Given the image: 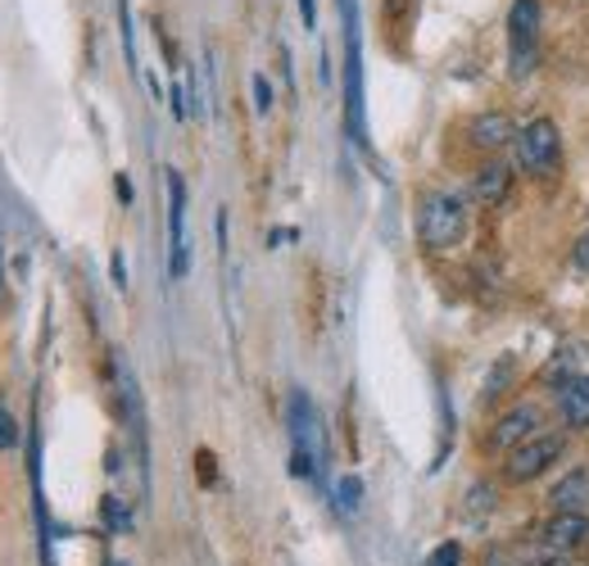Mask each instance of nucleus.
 <instances>
[{"instance_id": "f257e3e1", "label": "nucleus", "mask_w": 589, "mask_h": 566, "mask_svg": "<svg viewBox=\"0 0 589 566\" xmlns=\"http://www.w3.org/2000/svg\"><path fill=\"white\" fill-rule=\"evenodd\" d=\"M286 422H290V471L304 480H322L326 471V444H322V422L318 408L304 390H294L286 403Z\"/></svg>"}, {"instance_id": "f03ea898", "label": "nucleus", "mask_w": 589, "mask_h": 566, "mask_svg": "<svg viewBox=\"0 0 589 566\" xmlns=\"http://www.w3.org/2000/svg\"><path fill=\"white\" fill-rule=\"evenodd\" d=\"M341 36H345V132L354 145H367L363 123V32H358V0H341Z\"/></svg>"}, {"instance_id": "7ed1b4c3", "label": "nucleus", "mask_w": 589, "mask_h": 566, "mask_svg": "<svg viewBox=\"0 0 589 566\" xmlns=\"http://www.w3.org/2000/svg\"><path fill=\"white\" fill-rule=\"evenodd\" d=\"M463 236H467V204L458 196H449V191L422 196V204H418V241L426 249H435V254H445V249L463 245Z\"/></svg>"}, {"instance_id": "20e7f679", "label": "nucleus", "mask_w": 589, "mask_h": 566, "mask_svg": "<svg viewBox=\"0 0 589 566\" xmlns=\"http://www.w3.org/2000/svg\"><path fill=\"white\" fill-rule=\"evenodd\" d=\"M563 448H567V440H563L558 431H540V435H531L526 444H518V448L508 453L503 480H508V485H531L535 476H544L548 467H554V463L563 458Z\"/></svg>"}, {"instance_id": "39448f33", "label": "nucleus", "mask_w": 589, "mask_h": 566, "mask_svg": "<svg viewBox=\"0 0 589 566\" xmlns=\"http://www.w3.org/2000/svg\"><path fill=\"white\" fill-rule=\"evenodd\" d=\"M518 159L526 173H554L563 164V136L554 127V119H531L526 127H518Z\"/></svg>"}, {"instance_id": "423d86ee", "label": "nucleus", "mask_w": 589, "mask_h": 566, "mask_svg": "<svg viewBox=\"0 0 589 566\" xmlns=\"http://www.w3.org/2000/svg\"><path fill=\"white\" fill-rule=\"evenodd\" d=\"M535 32H540V0H512V14H508L512 78H531V73H535V64H540Z\"/></svg>"}, {"instance_id": "0eeeda50", "label": "nucleus", "mask_w": 589, "mask_h": 566, "mask_svg": "<svg viewBox=\"0 0 589 566\" xmlns=\"http://www.w3.org/2000/svg\"><path fill=\"white\" fill-rule=\"evenodd\" d=\"M168 273L173 277H187L191 268V254H187V181L177 173H168Z\"/></svg>"}, {"instance_id": "6e6552de", "label": "nucleus", "mask_w": 589, "mask_h": 566, "mask_svg": "<svg viewBox=\"0 0 589 566\" xmlns=\"http://www.w3.org/2000/svg\"><path fill=\"white\" fill-rule=\"evenodd\" d=\"M540 422H544L540 403H518V408H508L503 418L494 422V431H490V448L512 453L518 444H526L531 435H540Z\"/></svg>"}, {"instance_id": "1a4fd4ad", "label": "nucleus", "mask_w": 589, "mask_h": 566, "mask_svg": "<svg viewBox=\"0 0 589 566\" xmlns=\"http://www.w3.org/2000/svg\"><path fill=\"white\" fill-rule=\"evenodd\" d=\"M585 540H589V517H585V512H558V517L540 531V548L554 553V557L576 553Z\"/></svg>"}, {"instance_id": "9d476101", "label": "nucleus", "mask_w": 589, "mask_h": 566, "mask_svg": "<svg viewBox=\"0 0 589 566\" xmlns=\"http://www.w3.org/2000/svg\"><path fill=\"white\" fill-rule=\"evenodd\" d=\"M558 418L571 431H589V376H567V381L554 390Z\"/></svg>"}, {"instance_id": "9b49d317", "label": "nucleus", "mask_w": 589, "mask_h": 566, "mask_svg": "<svg viewBox=\"0 0 589 566\" xmlns=\"http://www.w3.org/2000/svg\"><path fill=\"white\" fill-rule=\"evenodd\" d=\"M467 136H471L476 149H503V145L518 141V127H512L508 113H476Z\"/></svg>"}, {"instance_id": "f8f14e48", "label": "nucleus", "mask_w": 589, "mask_h": 566, "mask_svg": "<svg viewBox=\"0 0 589 566\" xmlns=\"http://www.w3.org/2000/svg\"><path fill=\"white\" fill-rule=\"evenodd\" d=\"M508 186H512V168H508L503 159H490V164L476 168V177H471V196L481 200V204H499V200L508 196Z\"/></svg>"}, {"instance_id": "ddd939ff", "label": "nucleus", "mask_w": 589, "mask_h": 566, "mask_svg": "<svg viewBox=\"0 0 589 566\" xmlns=\"http://www.w3.org/2000/svg\"><path fill=\"white\" fill-rule=\"evenodd\" d=\"M548 499H554L558 512H585V503H589V471L580 467V471H571L567 480H558Z\"/></svg>"}, {"instance_id": "4468645a", "label": "nucleus", "mask_w": 589, "mask_h": 566, "mask_svg": "<svg viewBox=\"0 0 589 566\" xmlns=\"http://www.w3.org/2000/svg\"><path fill=\"white\" fill-rule=\"evenodd\" d=\"M100 517H104V525L114 535H127L132 531V508H127V499H119V495H104L100 499Z\"/></svg>"}, {"instance_id": "2eb2a0df", "label": "nucleus", "mask_w": 589, "mask_h": 566, "mask_svg": "<svg viewBox=\"0 0 589 566\" xmlns=\"http://www.w3.org/2000/svg\"><path fill=\"white\" fill-rule=\"evenodd\" d=\"M512 367H518V363H512V358H503V363L490 371V381H486V403H494V399L508 390V381H512Z\"/></svg>"}, {"instance_id": "dca6fc26", "label": "nucleus", "mask_w": 589, "mask_h": 566, "mask_svg": "<svg viewBox=\"0 0 589 566\" xmlns=\"http://www.w3.org/2000/svg\"><path fill=\"white\" fill-rule=\"evenodd\" d=\"M358 499H363L358 476H341V485H336V503H341V512H358Z\"/></svg>"}, {"instance_id": "f3484780", "label": "nucleus", "mask_w": 589, "mask_h": 566, "mask_svg": "<svg viewBox=\"0 0 589 566\" xmlns=\"http://www.w3.org/2000/svg\"><path fill=\"white\" fill-rule=\"evenodd\" d=\"M422 566H463V544H458V540H445Z\"/></svg>"}, {"instance_id": "a211bd4d", "label": "nucleus", "mask_w": 589, "mask_h": 566, "mask_svg": "<svg viewBox=\"0 0 589 566\" xmlns=\"http://www.w3.org/2000/svg\"><path fill=\"white\" fill-rule=\"evenodd\" d=\"M418 14V0H386V19H394V27L403 32Z\"/></svg>"}, {"instance_id": "6ab92c4d", "label": "nucleus", "mask_w": 589, "mask_h": 566, "mask_svg": "<svg viewBox=\"0 0 589 566\" xmlns=\"http://www.w3.org/2000/svg\"><path fill=\"white\" fill-rule=\"evenodd\" d=\"M14 444H19V422H14V412L0 403V453L14 448Z\"/></svg>"}, {"instance_id": "aec40b11", "label": "nucleus", "mask_w": 589, "mask_h": 566, "mask_svg": "<svg viewBox=\"0 0 589 566\" xmlns=\"http://www.w3.org/2000/svg\"><path fill=\"white\" fill-rule=\"evenodd\" d=\"M119 27H123V51H127V64L136 68V42H132V10H127V0H119Z\"/></svg>"}, {"instance_id": "412c9836", "label": "nucleus", "mask_w": 589, "mask_h": 566, "mask_svg": "<svg viewBox=\"0 0 589 566\" xmlns=\"http://www.w3.org/2000/svg\"><path fill=\"white\" fill-rule=\"evenodd\" d=\"M254 109H259V113L273 109V87H268L264 73H254Z\"/></svg>"}, {"instance_id": "4be33fe9", "label": "nucleus", "mask_w": 589, "mask_h": 566, "mask_svg": "<svg viewBox=\"0 0 589 566\" xmlns=\"http://www.w3.org/2000/svg\"><path fill=\"white\" fill-rule=\"evenodd\" d=\"M168 109H173V119H187V113H191V104H187V91H181L177 82L168 87Z\"/></svg>"}, {"instance_id": "5701e85b", "label": "nucleus", "mask_w": 589, "mask_h": 566, "mask_svg": "<svg viewBox=\"0 0 589 566\" xmlns=\"http://www.w3.org/2000/svg\"><path fill=\"white\" fill-rule=\"evenodd\" d=\"M490 503H494V499H490V485H476V489H471V517H481Z\"/></svg>"}, {"instance_id": "b1692460", "label": "nucleus", "mask_w": 589, "mask_h": 566, "mask_svg": "<svg viewBox=\"0 0 589 566\" xmlns=\"http://www.w3.org/2000/svg\"><path fill=\"white\" fill-rule=\"evenodd\" d=\"M571 263H576L580 273H589V236H580V241L571 245Z\"/></svg>"}, {"instance_id": "393cba45", "label": "nucleus", "mask_w": 589, "mask_h": 566, "mask_svg": "<svg viewBox=\"0 0 589 566\" xmlns=\"http://www.w3.org/2000/svg\"><path fill=\"white\" fill-rule=\"evenodd\" d=\"M300 19L309 32H318V0H300Z\"/></svg>"}, {"instance_id": "a878e982", "label": "nucleus", "mask_w": 589, "mask_h": 566, "mask_svg": "<svg viewBox=\"0 0 589 566\" xmlns=\"http://www.w3.org/2000/svg\"><path fill=\"white\" fill-rule=\"evenodd\" d=\"M196 463H200V480H204V485H213V453H200Z\"/></svg>"}, {"instance_id": "bb28decb", "label": "nucleus", "mask_w": 589, "mask_h": 566, "mask_svg": "<svg viewBox=\"0 0 589 566\" xmlns=\"http://www.w3.org/2000/svg\"><path fill=\"white\" fill-rule=\"evenodd\" d=\"M109 268H114V286H127V268H123V254L109 258Z\"/></svg>"}, {"instance_id": "cd10ccee", "label": "nucleus", "mask_w": 589, "mask_h": 566, "mask_svg": "<svg viewBox=\"0 0 589 566\" xmlns=\"http://www.w3.org/2000/svg\"><path fill=\"white\" fill-rule=\"evenodd\" d=\"M114 191H119V200H123V204H132V181H127L123 173H119V181H114Z\"/></svg>"}, {"instance_id": "c85d7f7f", "label": "nucleus", "mask_w": 589, "mask_h": 566, "mask_svg": "<svg viewBox=\"0 0 589 566\" xmlns=\"http://www.w3.org/2000/svg\"><path fill=\"white\" fill-rule=\"evenodd\" d=\"M109 566H123V562H109Z\"/></svg>"}, {"instance_id": "c756f323", "label": "nucleus", "mask_w": 589, "mask_h": 566, "mask_svg": "<svg viewBox=\"0 0 589 566\" xmlns=\"http://www.w3.org/2000/svg\"><path fill=\"white\" fill-rule=\"evenodd\" d=\"M0 286H5V281H0Z\"/></svg>"}]
</instances>
